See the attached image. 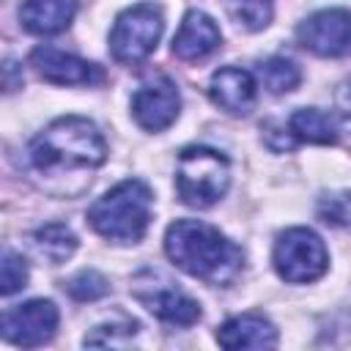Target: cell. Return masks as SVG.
<instances>
[{
	"label": "cell",
	"instance_id": "16",
	"mask_svg": "<svg viewBox=\"0 0 351 351\" xmlns=\"http://www.w3.org/2000/svg\"><path fill=\"white\" fill-rule=\"evenodd\" d=\"M291 137L302 143H315V145H332L337 140V123L329 112L315 110V107H302L291 115L288 121Z\"/></svg>",
	"mask_w": 351,
	"mask_h": 351
},
{
	"label": "cell",
	"instance_id": "8",
	"mask_svg": "<svg viewBox=\"0 0 351 351\" xmlns=\"http://www.w3.org/2000/svg\"><path fill=\"white\" fill-rule=\"evenodd\" d=\"M60 313L49 299H30L3 313V337L22 348H36L52 340Z\"/></svg>",
	"mask_w": 351,
	"mask_h": 351
},
{
	"label": "cell",
	"instance_id": "6",
	"mask_svg": "<svg viewBox=\"0 0 351 351\" xmlns=\"http://www.w3.org/2000/svg\"><path fill=\"white\" fill-rule=\"evenodd\" d=\"M274 271L285 282H313L326 274L329 252L321 236L310 228H288L274 241Z\"/></svg>",
	"mask_w": 351,
	"mask_h": 351
},
{
	"label": "cell",
	"instance_id": "17",
	"mask_svg": "<svg viewBox=\"0 0 351 351\" xmlns=\"http://www.w3.org/2000/svg\"><path fill=\"white\" fill-rule=\"evenodd\" d=\"M33 244H36V252L49 261V263H63L74 255L77 250V236L69 225L63 222H49L44 228H38L33 233Z\"/></svg>",
	"mask_w": 351,
	"mask_h": 351
},
{
	"label": "cell",
	"instance_id": "12",
	"mask_svg": "<svg viewBox=\"0 0 351 351\" xmlns=\"http://www.w3.org/2000/svg\"><path fill=\"white\" fill-rule=\"evenodd\" d=\"M222 44V33L217 27V22L206 14V11H186L178 33L173 36V55L181 60H200L206 55H211L217 47Z\"/></svg>",
	"mask_w": 351,
	"mask_h": 351
},
{
	"label": "cell",
	"instance_id": "5",
	"mask_svg": "<svg viewBox=\"0 0 351 351\" xmlns=\"http://www.w3.org/2000/svg\"><path fill=\"white\" fill-rule=\"evenodd\" d=\"M165 30L162 8L154 3H137L118 14L110 30V52L118 63H143L159 44Z\"/></svg>",
	"mask_w": 351,
	"mask_h": 351
},
{
	"label": "cell",
	"instance_id": "14",
	"mask_svg": "<svg viewBox=\"0 0 351 351\" xmlns=\"http://www.w3.org/2000/svg\"><path fill=\"white\" fill-rule=\"evenodd\" d=\"M77 14V0H22L19 22L33 36L63 33Z\"/></svg>",
	"mask_w": 351,
	"mask_h": 351
},
{
	"label": "cell",
	"instance_id": "3",
	"mask_svg": "<svg viewBox=\"0 0 351 351\" xmlns=\"http://www.w3.org/2000/svg\"><path fill=\"white\" fill-rule=\"evenodd\" d=\"M151 206H154L151 189L140 178H126L112 189H107L88 208V222L99 236L115 244H134L148 230Z\"/></svg>",
	"mask_w": 351,
	"mask_h": 351
},
{
	"label": "cell",
	"instance_id": "23",
	"mask_svg": "<svg viewBox=\"0 0 351 351\" xmlns=\"http://www.w3.org/2000/svg\"><path fill=\"white\" fill-rule=\"evenodd\" d=\"M132 326L134 324H123V326H118V324H101L90 335H85V346H126L129 340L126 337H118V332L132 329Z\"/></svg>",
	"mask_w": 351,
	"mask_h": 351
},
{
	"label": "cell",
	"instance_id": "2",
	"mask_svg": "<svg viewBox=\"0 0 351 351\" xmlns=\"http://www.w3.org/2000/svg\"><path fill=\"white\" fill-rule=\"evenodd\" d=\"M27 154L38 173L96 170L107 159V143L93 121L82 115H66L38 132Z\"/></svg>",
	"mask_w": 351,
	"mask_h": 351
},
{
	"label": "cell",
	"instance_id": "10",
	"mask_svg": "<svg viewBox=\"0 0 351 351\" xmlns=\"http://www.w3.org/2000/svg\"><path fill=\"white\" fill-rule=\"evenodd\" d=\"M30 66L41 80L52 85H90L101 80V71L93 63L55 47H36L30 52Z\"/></svg>",
	"mask_w": 351,
	"mask_h": 351
},
{
	"label": "cell",
	"instance_id": "21",
	"mask_svg": "<svg viewBox=\"0 0 351 351\" xmlns=\"http://www.w3.org/2000/svg\"><path fill=\"white\" fill-rule=\"evenodd\" d=\"M63 288H66V293H69L71 299H77V302H93V299H101V296L110 291L107 280H104L96 269L77 271Z\"/></svg>",
	"mask_w": 351,
	"mask_h": 351
},
{
	"label": "cell",
	"instance_id": "7",
	"mask_svg": "<svg viewBox=\"0 0 351 351\" xmlns=\"http://www.w3.org/2000/svg\"><path fill=\"white\" fill-rule=\"evenodd\" d=\"M296 41L302 49L318 58H346L351 55V11L324 8L310 14L296 27Z\"/></svg>",
	"mask_w": 351,
	"mask_h": 351
},
{
	"label": "cell",
	"instance_id": "22",
	"mask_svg": "<svg viewBox=\"0 0 351 351\" xmlns=\"http://www.w3.org/2000/svg\"><path fill=\"white\" fill-rule=\"evenodd\" d=\"M27 277H30V271H27L25 258L5 250L3 252V266H0V293L14 296L16 291H22L27 285Z\"/></svg>",
	"mask_w": 351,
	"mask_h": 351
},
{
	"label": "cell",
	"instance_id": "4",
	"mask_svg": "<svg viewBox=\"0 0 351 351\" xmlns=\"http://www.w3.org/2000/svg\"><path fill=\"white\" fill-rule=\"evenodd\" d=\"M228 186H230V162L225 154L206 145H189L178 154L176 189L186 206L208 208L225 197Z\"/></svg>",
	"mask_w": 351,
	"mask_h": 351
},
{
	"label": "cell",
	"instance_id": "19",
	"mask_svg": "<svg viewBox=\"0 0 351 351\" xmlns=\"http://www.w3.org/2000/svg\"><path fill=\"white\" fill-rule=\"evenodd\" d=\"M228 14L236 22V27L255 33L271 22V3L269 0H230Z\"/></svg>",
	"mask_w": 351,
	"mask_h": 351
},
{
	"label": "cell",
	"instance_id": "9",
	"mask_svg": "<svg viewBox=\"0 0 351 351\" xmlns=\"http://www.w3.org/2000/svg\"><path fill=\"white\" fill-rule=\"evenodd\" d=\"M181 112V96L173 80L159 77L137 88L132 96V115L145 132H165Z\"/></svg>",
	"mask_w": 351,
	"mask_h": 351
},
{
	"label": "cell",
	"instance_id": "13",
	"mask_svg": "<svg viewBox=\"0 0 351 351\" xmlns=\"http://www.w3.org/2000/svg\"><path fill=\"white\" fill-rule=\"evenodd\" d=\"M217 343L225 348H274L277 346V329L269 318L244 313L228 318L217 329Z\"/></svg>",
	"mask_w": 351,
	"mask_h": 351
},
{
	"label": "cell",
	"instance_id": "18",
	"mask_svg": "<svg viewBox=\"0 0 351 351\" xmlns=\"http://www.w3.org/2000/svg\"><path fill=\"white\" fill-rule=\"evenodd\" d=\"M258 77H261V85L269 90V93H288L293 90L299 82H302V71L293 60L288 58H269L258 66Z\"/></svg>",
	"mask_w": 351,
	"mask_h": 351
},
{
	"label": "cell",
	"instance_id": "20",
	"mask_svg": "<svg viewBox=\"0 0 351 351\" xmlns=\"http://www.w3.org/2000/svg\"><path fill=\"white\" fill-rule=\"evenodd\" d=\"M315 211H318V217H321L326 225H337V228L351 225V189L324 192V195L318 197Z\"/></svg>",
	"mask_w": 351,
	"mask_h": 351
},
{
	"label": "cell",
	"instance_id": "1",
	"mask_svg": "<svg viewBox=\"0 0 351 351\" xmlns=\"http://www.w3.org/2000/svg\"><path fill=\"white\" fill-rule=\"evenodd\" d=\"M165 252L181 271L208 285H228L244 269V252L200 219H176L165 233Z\"/></svg>",
	"mask_w": 351,
	"mask_h": 351
},
{
	"label": "cell",
	"instance_id": "11",
	"mask_svg": "<svg viewBox=\"0 0 351 351\" xmlns=\"http://www.w3.org/2000/svg\"><path fill=\"white\" fill-rule=\"evenodd\" d=\"M208 96L217 107L233 115H247L258 101V85L255 77L247 69L239 66H222L211 74Z\"/></svg>",
	"mask_w": 351,
	"mask_h": 351
},
{
	"label": "cell",
	"instance_id": "15",
	"mask_svg": "<svg viewBox=\"0 0 351 351\" xmlns=\"http://www.w3.org/2000/svg\"><path fill=\"white\" fill-rule=\"evenodd\" d=\"M137 299L145 304L148 313H154L156 318H162L167 324L192 326L200 321V304L176 288H154L151 293L137 291Z\"/></svg>",
	"mask_w": 351,
	"mask_h": 351
}]
</instances>
